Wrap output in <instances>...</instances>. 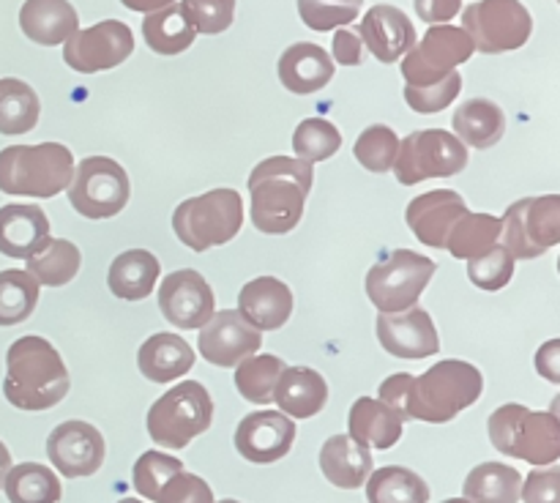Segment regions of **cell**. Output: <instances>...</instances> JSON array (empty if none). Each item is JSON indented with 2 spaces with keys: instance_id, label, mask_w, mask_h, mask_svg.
<instances>
[{
  "instance_id": "1",
  "label": "cell",
  "mask_w": 560,
  "mask_h": 503,
  "mask_svg": "<svg viewBox=\"0 0 560 503\" xmlns=\"http://www.w3.org/2000/svg\"><path fill=\"white\" fill-rule=\"evenodd\" d=\"M485 391V377L463 359H446L432 364L424 375L408 372L388 375L381 383V402L394 410L399 421H430L446 424Z\"/></svg>"
},
{
  "instance_id": "2",
  "label": "cell",
  "mask_w": 560,
  "mask_h": 503,
  "mask_svg": "<svg viewBox=\"0 0 560 503\" xmlns=\"http://www.w3.org/2000/svg\"><path fill=\"white\" fill-rule=\"evenodd\" d=\"M315 169L293 156L262 159L249 175L252 224L266 235H284L299 227Z\"/></svg>"
},
{
  "instance_id": "3",
  "label": "cell",
  "mask_w": 560,
  "mask_h": 503,
  "mask_svg": "<svg viewBox=\"0 0 560 503\" xmlns=\"http://www.w3.org/2000/svg\"><path fill=\"white\" fill-rule=\"evenodd\" d=\"M69 370L44 337H20L5 353L3 394L20 410H49L69 394Z\"/></svg>"
},
{
  "instance_id": "4",
  "label": "cell",
  "mask_w": 560,
  "mask_h": 503,
  "mask_svg": "<svg viewBox=\"0 0 560 503\" xmlns=\"http://www.w3.org/2000/svg\"><path fill=\"white\" fill-rule=\"evenodd\" d=\"M74 178V156L60 142L9 145L0 151V191L22 197H55Z\"/></svg>"
},
{
  "instance_id": "5",
  "label": "cell",
  "mask_w": 560,
  "mask_h": 503,
  "mask_svg": "<svg viewBox=\"0 0 560 503\" xmlns=\"http://www.w3.org/2000/svg\"><path fill=\"white\" fill-rule=\"evenodd\" d=\"M492 446L506 457L530 465H556L560 457V419L556 410H530L525 405H501L487 421Z\"/></svg>"
},
{
  "instance_id": "6",
  "label": "cell",
  "mask_w": 560,
  "mask_h": 503,
  "mask_svg": "<svg viewBox=\"0 0 560 503\" xmlns=\"http://www.w3.org/2000/svg\"><path fill=\"white\" fill-rule=\"evenodd\" d=\"M244 227V200L235 189H211L189 197L173 213V230L191 252H208L233 241Z\"/></svg>"
},
{
  "instance_id": "7",
  "label": "cell",
  "mask_w": 560,
  "mask_h": 503,
  "mask_svg": "<svg viewBox=\"0 0 560 503\" xmlns=\"http://www.w3.org/2000/svg\"><path fill=\"white\" fill-rule=\"evenodd\" d=\"M213 399L200 381H184L167 388L148 410V435L156 446L186 448L197 435L211 430Z\"/></svg>"
},
{
  "instance_id": "8",
  "label": "cell",
  "mask_w": 560,
  "mask_h": 503,
  "mask_svg": "<svg viewBox=\"0 0 560 503\" xmlns=\"http://www.w3.org/2000/svg\"><path fill=\"white\" fill-rule=\"evenodd\" d=\"M435 271L438 266L432 257L413 249H394L366 273V295L381 315H397L419 304Z\"/></svg>"
},
{
  "instance_id": "9",
  "label": "cell",
  "mask_w": 560,
  "mask_h": 503,
  "mask_svg": "<svg viewBox=\"0 0 560 503\" xmlns=\"http://www.w3.org/2000/svg\"><path fill=\"white\" fill-rule=\"evenodd\" d=\"M503 249L514 260H534L560 244V197H525L509 206L501 219Z\"/></svg>"
},
{
  "instance_id": "10",
  "label": "cell",
  "mask_w": 560,
  "mask_h": 503,
  "mask_svg": "<svg viewBox=\"0 0 560 503\" xmlns=\"http://www.w3.org/2000/svg\"><path fill=\"white\" fill-rule=\"evenodd\" d=\"M468 167V148L446 129H421L399 140L394 175L402 186L427 178H448Z\"/></svg>"
},
{
  "instance_id": "11",
  "label": "cell",
  "mask_w": 560,
  "mask_h": 503,
  "mask_svg": "<svg viewBox=\"0 0 560 503\" xmlns=\"http://www.w3.org/2000/svg\"><path fill=\"white\" fill-rule=\"evenodd\" d=\"M463 31L485 55L514 52L534 33L530 11L520 0H476L463 11Z\"/></svg>"
},
{
  "instance_id": "12",
  "label": "cell",
  "mask_w": 560,
  "mask_h": 503,
  "mask_svg": "<svg viewBox=\"0 0 560 503\" xmlns=\"http://www.w3.org/2000/svg\"><path fill=\"white\" fill-rule=\"evenodd\" d=\"M69 202L85 219L118 217L131 195L126 169L109 156H88L74 164V178L69 184Z\"/></svg>"
},
{
  "instance_id": "13",
  "label": "cell",
  "mask_w": 560,
  "mask_h": 503,
  "mask_svg": "<svg viewBox=\"0 0 560 503\" xmlns=\"http://www.w3.org/2000/svg\"><path fill=\"white\" fill-rule=\"evenodd\" d=\"M474 58V42L463 27L432 25L402 60L405 85L424 87L446 80L459 63Z\"/></svg>"
},
{
  "instance_id": "14",
  "label": "cell",
  "mask_w": 560,
  "mask_h": 503,
  "mask_svg": "<svg viewBox=\"0 0 560 503\" xmlns=\"http://www.w3.org/2000/svg\"><path fill=\"white\" fill-rule=\"evenodd\" d=\"M131 52H135V36L131 27L120 20H104L85 31H77L63 44V60L80 74L115 69Z\"/></svg>"
},
{
  "instance_id": "15",
  "label": "cell",
  "mask_w": 560,
  "mask_h": 503,
  "mask_svg": "<svg viewBox=\"0 0 560 503\" xmlns=\"http://www.w3.org/2000/svg\"><path fill=\"white\" fill-rule=\"evenodd\" d=\"M159 309H162L164 320L173 323L175 328H202L211 315L217 312V299L202 277L195 268H180V271L167 273L159 288Z\"/></svg>"
},
{
  "instance_id": "16",
  "label": "cell",
  "mask_w": 560,
  "mask_h": 503,
  "mask_svg": "<svg viewBox=\"0 0 560 503\" xmlns=\"http://www.w3.org/2000/svg\"><path fill=\"white\" fill-rule=\"evenodd\" d=\"M104 437L93 424L80 419L63 421L47 437V457L66 479L93 476L104 463Z\"/></svg>"
},
{
  "instance_id": "17",
  "label": "cell",
  "mask_w": 560,
  "mask_h": 503,
  "mask_svg": "<svg viewBox=\"0 0 560 503\" xmlns=\"http://www.w3.org/2000/svg\"><path fill=\"white\" fill-rule=\"evenodd\" d=\"M200 355L213 366H238L255 355L262 344V334L252 328L238 309L213 312L211 320L200 328Z\"/></svg>"
},
{
  "instance_id": "18",
  "label": "cell",
  "mask_w": 560,
  "mask_h": 503,
  "mask_svg": "<svg viewBox=\"0 0 560 503\" xmlns=\"http://www.w3.org/2000/svg\"><path fill=\"white\" fill-rule=\"evenodd\" d=\"M295 443V421L279 410H257L241 419L235 448L255 465H271L288 457Z\"/></svg>"
},
{
  "instance_id": "19",
  "label": "cell",
  "mask_w": 560,
  "mask_h": 503,
  "mask_svg": "<svg viewBox=\"0 0 560 503\" xmlns=\"http://www.w3.org/2000/svg\"><path fill=\"white\" fill-rule=\"evenodd\" d=\"M377 339L397 359H430L441 350L432 315L419 304L397 315H377Z\"/></svg>"
},
{
  "instance_id": "20",
  "label": "cell",
  "mask_w": 560,
  "mask_h": 503,
  "mask_svg": "<svg viewBox=\"0 0 560 503\" xmlns=\"http://www.w3.org/2000/svg\"><path fill=\"white\" fill-rule=\"evenodd\" d=\"M465 211L468 206H465L463 195L452 189H432L410 200L405 219L421 244L432 246V249H446L448 233Z\"/></svg>"
},
{
  "instance_id": "21",
  "label": "cell",
  "mask_w": 560,
  "mask_h": 503,
  "mask_svg": "<svg viewBox=\"0 0 560 503\" xmlns=\"http://www.w3.org/2000/svg\"><path fill=\"white\" fill-rule=\"evenodd\" d=\"M359 38L381 63H394L416 44V27L402 9L381 3L372 5L359 22Z\"/></svg>"
},
{
  "instance_id": "22",
  "label": "cell",
  "mask_w": 560,
  "mask_h": 503,
  "mask_svg": "<svg viewBox=\"0 0 560 503\" xmlns=\"http://www.w3.org/2000/svg\"><path fill=\"white\" fill-rule=\"evenodd\" d=\"M238 315L257 331H277L293 315V293L277 277H257L238 293Z\"/></svg>"
},
{
  "instance_id": "23",
  "label": "cell",
  "mask_w": 560,
  "mask_h": 503,
  "mask_svg": "<svg viewBox=\"0 0 560 503\" xmlns=\"http://www.w3.org/2000/svg\"><path fill=\"white\" fill-rule=\"evenodd\" d=\"M49 244V219L38 206L0 208V255L27 260Z\"/></svg>"
},
{
  "instance_id": "24",
  "label": "cell",
  "mask_w": 560,
  "mask_h": 503,
  "mask_svg": "<svg viewBox=\"0 0 560 503\" xmlns=\"http://www.w3.org/2000/svg\"><path fill=\"white\" fill-rule=\"evenodd\" d=\"M334 77V60L320 44L299 42L279 58V80L290 93L310 96L326 87Z\"/></svg>"
},
{
  "instance_id": "25",
  "label": "cell",
  "mask_w": 560,
  "mask_h": 503,
  "mask_svg": "<svg viewBox=\"0 0 560 503\" xmlns=\"http://www.w3.org/2000/svg\"><path fill=\"white\" fill-rule=\"evenodd\" d=\"M20 27L31 42L58 47L80 31V16L69 0H25L20 9Z\"/></svg>"
},
{
  "instance_id": "26",
  "label": "cell",
  "mask_w": 560,
  "mask_h": 503,
  "mask_svg": "<svg viewBox=\"0 0 560 503\" xmlns=\"http://www.w3.org/2000/svg\"><path fill=\"white\" fill-rule=\"evenodd\" d=\"M273 402L284 416L293 419H312L328 402V383L320 372L310 366H284L273 388Z\"/></svg>"
},
{
  "instance_id": "27",
  "label": "cell",
  "mask_w": 560,
  "mask_h": 503,
  "mask_svg": "<svg viewBox=\"0 0 560 503\" xmlns=\"http://www.w3.org/2000/svg\"><path fill=\"white\" fill-rule=\"evenodd\" d=\"M137 366L148 381L173 383L189 375V370L195 366V350L178 334H153L140 344Z\"/></svg>"
},
{
  "instance_id": "28",
  "label": "cell",
  "mask_w": 560,
  "mask_h": 503,
  "mask_svg": "<svg viewBox=\"0 0 560 503\" xmlns=\"http://www.w3.org/2000/svg\"><path fill=\"white\" fill-rule=\"evenodd\" d=\"M370 448L350 435H331L320 448V470L339 490H359L372 473Z\"/></svg>"
},
{
  "instance_id": "29",
  "label": "cell",
  "mask_w": 560,
  "mask_h": 503,
  "mask_svg": "<svg viewBox=\"0 0 560 503\" xmlns=\"http://www.w3.org/2000/svg\"><path fill=\"white\" fill-rule=\"evenodd\" d=\"M162 277L156 255L148 249H129L113 260L107 271V288L115 299L142 301L153 293L156 279Z\"/></svg>"
},
{
  "instance_id": "30",
  "label": "cell",
  "mask_w": 560,
  "mask_h": 503,
  "mask_svg": "<svg viewBox=\"0 0 560 503\" xmlns=\"http://www.w3.org/2000/svg\"><path fill=\"white\" fill-rule=\"evenodd\" d=\"M454 131H457V140L463 142L465 148H485L498 145L506 134V115L490 98H470V102H463L457 109H454Z\"/></svg>"
},
{
  "instance_id": "31",
  "label": "cell",
  "mask_w": 560,
  "mask_h": 503,
  "mask_svg": "<svg viewBox=\"0 0 560 503\" xmlns=\"http://www.w3.org/2000/svg\"><path fill=\"white\" fill-rule=\"evenodd\" d=\"M348 430L350 437L355 443L366 448H386L397 446L399 437H402V421L394 416V410H388L381 399L361 397L355 399L353 408L348 416Z\"/></svg>"
},
{
  "instance_id": "32",
  "label": "cell",
  "mask_w": 560,
  "mask_h": 503,
  "mask_svg": "<svg viewBox=\"0 0 560 503\" xmlns=\"http://www.w3.org/2000/svg\"><path fill=\"white\" fill-rule=\"evenodd\" d=\"M142 36H145V44L156 55H180L195 44L197 31L189 22V16H186L184 5L170 3L167 9L145 14Z\"/></svg>"
},
{
  "instance_id": "33",
  "label": "cell",
  "mask_w": 560,
  "mask_h": 503,
  "mask_svg": "<svg viewBox=\"0 0 560 503\" xmlns=\"http://www.w3.org/2000/svg\"><path fill=\"white\" fill-rule=\"evenodd\" d=\"M523 476L503 463H481L468 473L463 484L465 501L470 503H517Z\"/></svg>"
},
{
  "instance_id": "34",
  "label": "cell",
  "mask_w": 560,
  "mask_h": 503,
  "mask_svg": "<svg viewBox=\"0 0 560 503\" xmlns=\"http://www.w3.org/2000/svg\"><path fill=\"white\" fill-rule=\"evenodd\" d=\"M370 503H430V484L416 470L402 465H386L372 470L366 479Z\"/></svg>"
},
{
  "instance_id": "35",
  "label": "cell",
  "mask_w": 560,
  "mask_h": 503,
  "mask_svg": "<svg viewBox=\"0 0 560 503\" xmlns=\"http://www.w3.org/2000/svg\"><path fill=\"white\" fill-rule=\"evenodd\" d=\"M3 490L9 503H58L60 495H63L58 473L38 463L11 465V470L5 473Z\"/></svg>"
},
{
  "instance_id": "36",
  "label": "cell",
  "mask_w": 560,
  "mask_h": 503,
  "mask_svg": "<svg viewBox=\"0 0 560 503\" xmlns=\"http://www.w3.org/2000/svg\"><path fill=\"white\" fill-rule=\"evenodd\" d=\"M25 271L36 279L38 284H47V288H63L71 279L80 273L82 255L71 241L66 238H49V244L44 249H38L36 255L27 257Z\"/></svg>"
},
{
  "instance_id": "37",
  "label": "cell",
  "mask_w": 560,
  "mask_h": 503,
  "mask_svg": "<svg viewBox=\"0 0 560 503\" xmlns=\"http://www.w3.org/2000/svg\"><path fill=\"white\" fill-rule=\"evenodd\" d=\"M42 104H38L36 91L27 82L3 77L0 80V134H27L36 129Z\"/></svg>"
},
{
  "instance_id": "38",
  "label": "cell",
  "mask_w": 560,
  "mask_h": 503,
  "mask_svg": "<svg viewBox=\"0 0 560 503\" xmlns=\"http://www.w3.org/2000/svg\"><path fill=\"white\" fill-rule=\"evenodd\" d=\"M498 238H501V219L492 217V213L465 211L454 222L452 233H448L446 249L457 260H474V257L492 249L498 244Z\"/></svg>"
},
{
  "instance_id": "39",
  "label": "cell",
  "mask_w": 560,
  "mask_h": 503,
  "mask_svg": "<svg viewBox=\"0 0 560 503\" xmlns=\"http://www.w3.org/2000/svg\"><path fill=\"white\" fill-rule=\"evenodd\" d=\"M284 370V361L279 355H249L235 366V388L241 397L252 405L273 402V388Z\"/></svg>"
},
{
  "instance_id": "40",
  "label": "cell",
  "mask_w": 560,
  "mask_h": 503,
  "mask_svg": "<svg viewBox=\"0 0 560 503\" xmlns=\"http://www.w3.org/2000/svg\"><path fill=\"white\" fill-rule=\"evenodd\" d=\"M42 284L20 268L0 271V326L25 323L36 312Z\"/></svg>"
},
{
  "instance_id": "41",
  "label": "cell",
  "mask_w": 560,
  "mask_h": 503,
  "mask_svg": "<svg viewBox=\"0 0 560 503\" xmlns=\"http://www.w3.org/2000/svg\"><path fill=\"white\" fill-rule=\"evenodd\" d=\"M339 148H342V134L326 118H306L293 131V151L299 153L295 159H301L306 164L326 162Z\"/></svg>"
},
{
  "instance_id": "42",
  "label": "cell",
  "mask_w": 560,
  "mask_h": 503,
  "mask_svg": "<svg viewBox=\"0 0 560 503\" xmlns=\"http://www.w3.org/2000/svg\"><path fill=\"white\" fill-rule=\"evenodd\" d=\"M353 153L361 167H366L370 173H388L394 167V162H397L399 153L397 131L383 124L370 126V129H364L359 134Z\"/></svg>"
},
{
  "instance_id": "43",
  "label": "cell",
  "mask_w": 560,
  "mask_h": 503,
  "mask_svg": "<svg viewBox=\"0 0 560 503\" xmlns=\"http://www.w3.org/2000/svg\"><path fill=\"white\" fill-rule=\"evenodd\" d=\"M184 470V463L178 457H170L164 452H145L135 463V470H131V484L140 495H145L148 501L156 503L159 495H162L164 484L173 479L175 473Z\"/></svg>"
},
{
  "instance_id": "44",
  "label": "cell",
  "mask_w": 560,
  "mask_h": 503,
  "mask_svg": "<svg viewBox=\"0 0 560 503\" xmlns=\"http://www.w3.org/2000/svg\"><path fill=\"white\" fill-rule=\"evenodd\" d=\"M299 14L317 33L345 27L361 14V0H299Z\"/></svg>"
},
{
  "instance_id": "45",
  "label": "cell",
  "mask_w": 560,
  "mask_h": 503,
  "mask_svg": "<svg viewBox=\"0 0 560 503\" xmlns=\"http://www.w3.org/2000/svg\"><path fill=\"white\" fill-rule=\"evenodd\" d=\"M514 257L503 246H492L485 255L468 260V279L481 290H501L512 282L514 277Z\"/></svg>"
},
{
  "instance_id": "46",
  "label": "cell",
  "mask_w": 560,
  "mask_h": 503,
  "mask_svg": "<svg viewBox=\"0 0 560 503\" xmlns=\"http://www.w3.org/2000/svg\"><path fill=\"white\" fill-rule=\"evenodd\" d=\"M463 91V74L459 71H452L446 80L435 82V85L424 87H410L405 85V102H408L410 109L421 115H435L441 109H446L454 98Z\"/></svg>"
},
{
  "instance_id": "47",
  "label": "cell",
  "mask_w": 560,
  "mask_h": 503,
  "mask_svg": "<svg viewBox=\"0 0 560 503\" xmlns=\"http://www.w3.org/2000/svg\"><path fill=\"white\" fill-rule=\"evenodd\" d=\"M180 5L195 31L206 36L224 33L235 20V0H184Z\"/></svg>"
},
{
  "instance_id": "48",
  "label": "cell",
  "mask_w": 560,
  "mask_h": 503,
  "mask_svg": "<svg viewBox=\"0 0 560 503\" xmlns=\"http://www.w3.org/2000/svg\"><path fill=\"white\" fill-rule=\"evenodd\" d=\"M156 503H213V490L200 476L180 470L164 484Z\"/></svg>"
},
{
  "instance_id": "49",
  "label": "cell",
  "mask_w": 560,
  "mask_h": 503,
  "mask_svg": "<svg viewBox=\"0 0 560 503\" xmlns=\"http://www.w3.org/2000/svg\"><path fill=\"white\" fill-rule=\"evenodd\" d=\"M520 498L525 503H560V470L550 465L547 470H534L523 481Z\"/></svg>"
},
{
  "instance_id": "50",
  "label": "cell",
  "mask_w": 560,
  "mask_h": 503,
  "mask_svg": "<svg viewBox=\"0 0 560 503\" xmlns=\"http://www.w3.org/2000/svg\"><path fill=\"white\" fill-rule=\"evenodd\" d=\"M413 5L419 20H424L427 25H443L459 14L463 0H413Z\"/></svg>"
},
{
  "instance_id": "51",
  "label": "cell",
  "mask_w": 560,
  "mask_h": 503,
  "mask_svg": "<svg viewBox=\"0 0 560 503\" xmlns=\"http://www.w3.org/2000/svg\"><path fill=\"white\" fill-rule=\"evenodd\" d=\"M331 60H337V63H342V66H359L361 60H364V44H361L359 33L348 31V27L337 31V36H334V58Z\"/></svg>"
},
{
  "instance_id": "52",
  "label": "cell",
  "mask_w": 560,
  "mask_h": 503,
  "mask_svg": "<svg viewBox=\"0 0 560 503\" xmlns=\"http://www.w3.org/2000/svg\"><path fill=\"white\" fill-rule=\"evenodd\" d=\"M536 372L550 383H560V339H550L536 353Z\"/></svg>"
},
{
  "instance_id": "53",
  "label": "cell",
  "mask_w": 560,
  "mask_h": 503,
  "mask_svg": "<svg viewBox=\"0 0 560 503\" xmlns=\"http://www.w3.org/2000/svg\"><path fill=\"white\" fill-rule=\"evenodd\" d=\"M120 3L131 11H140V14H153V11L159 9H167L175 0H120Z\"/></svg>"
},
{
  "instance_id": "54",
  "label": "cell",
  "mask_w": 560,
  "mask_h": 503,
  "mask_svg": "<svg viewBox=\"0 0 560 503\" xmlns=\"http://www.w3.org/2000/svg\"><path fill=\"white\" fill-rule=\"evenodd\" d=\"M11 470V454L9 448H5V443L0 441V490H3V481H5V473Z\"/></svg>"
},
{
  "instance_id": "55",
  "label": "cell",
  "mask_w": 560,
  "mask_h": 503,
  "mask_svg": "<svg viewBox=\"0 0 560 503\" xmlns=\"http://www.w3.org/2000/svg\"><path fill=\"white\" fill-rule=\"evenodd\" d=\"M443 503H470V501H465V498H448V501H443Z\"/></svg>"
},
{
  "instance_id": "56",
  "label": "cell",
  "mask_w": 560,
  "mask_h": 503,
  "mask_svg": "<svg viewBox=\"0 0 560 503\" xmlns=\"http://www.w3.org/2000/svg\"><path fill=\"white\" fill-rule=\"evenodd\" d=\"M118 503H142V501H137V498H124V501H118Z\"/></svg>"
},
{
  "instance_id": "57",
  "label": "cell",
  "mask_w": 560,
  "mask_h": 503,
  "mask_svg": "<svg viewBox=\"0 0 560 503\" xmlns=\"http://www.w3.org/2000/svg\"><path fill=\"white\" fill-rule=\"evenodd\" d=\"M219 503H241V501H233V498H228V501H219Z\"/></svg>"
}]
</instances>
